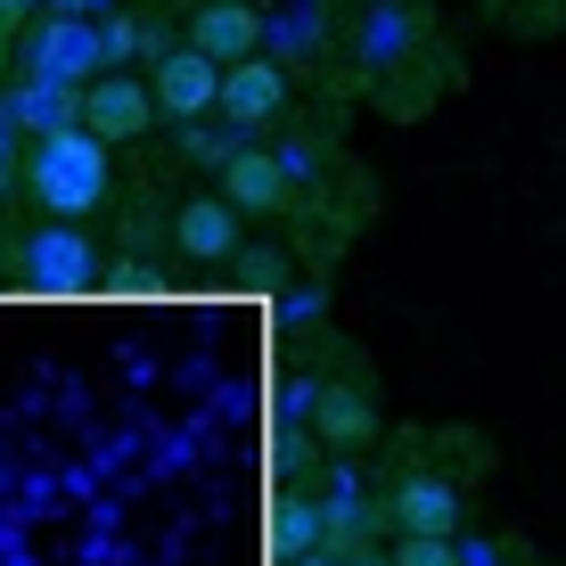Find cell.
I'll return each instance as SVG.
<instances>
[{"mask_svg":"<svg viewBox=\"0 0 566 566\" xmlns=\"http://www.w3.org/2000/svg\"><path fill=\"white\" fill-rule=\"evenodd\" d=\"M25 198L50 213V222H83L115 198L107 181V140L83 124H57V132H33L25 148Z\"/></svg>","mask_w":566,"mask_h":566,"instance_id":"1","label":"cell"},{"mask_svg":"<svg viewBox=\"0 0 566 566\" xmlns=\"http://www.w3.org/2000/svg\"><path fill=\"white\" fill-rule=\"evenodd\" d=\"M17 280L42 296H83V287H99V247L83 239V222H42L17 239Z\"/></svg>","mask_w":566,"mask_h":566,"instance_id":"2","label":"cell"},{"mask_svg":"<svg viewBox=\"0 0 566 566\" xmlns=\"http://www.w3.org/2000/svg\"><path fill=\"white\" fill-rule=\"evenodd\" d=\"M107 74V33L91 25V17H66L57 9L50 25H33V42H25V83H66V91H83V83H99Z\"/></svg>","mask_w":566,"mask_h":566,"instance_id":"3","label":"cell"},{"mask_svg":"<svg viewBox=\"0 0 566 566\" xmlns=\"http://www.w3.org/2000/svg\"><path fill=\"white\" fill-rule=\"evenodd\" d=\"M83 132H99V140H148L156 132V91L140 83V74L107 66L99 83H83Z\"/></svg>","mask_w":566,"mask_h":566,"instance_id":"4","label":"cell"},{"mask_svg":"<svg viewBox=\"0 0 566 566\" xmlns=\"http://www.w3.org/2000/svg\"><path fill=\"white\" fill-rule=\"evenodd\" d=\"M222 198L239 213H287L296 206V172H287L271 148H230L222 156Z\"/></svg>","mask_w":566,"mask_h":566,"instance_id":"5","label":"cell"},{"mask_svg":"<svg viewBox=\"0 0 566 566\" xmlns=\"http://www.w3.org/2000/svg\"><path fill=\"white\" fill-rule=\"evenodd\" d=\"M156 115H172V124H189V115H206L213 99H222V66H213V57H198V50H165L156 57Z\"/></svg>","mask_w":566,"mask_h":566,"instance_id":"6","label":"cell"},{"mask_svg":"<svg viewBox=\"0 0 566 566\" xmlns=\"http://www.w3.org/2000/svg\"><path fill=\"white\" fill-rule=\"evenodd\" d=\"M189 50L213 57V66H239V57H263V17L247 0H206L189 17Z\"/></svg>","mask_w":566,"mask_h":566,"instance_id":"7","label":"cell"},{"mask_svg":"<svg viewBox=\"0 0 566 566\" xmlns=\"http://www.w3.org/2000/svg\"><path fill=\"white\" fill-rule=\"evenodd\" d=\"M239 222L247 213L230 198H189L172 213V247H181V263H230L239 255Z\"/></svg>","mask_w":566,"mask_h":566,"instance_id":"8","label":"cell"},{"mask_svg":"<svg viewBox=\"0 0 566 566\" xmlns=\"http://www.w3.org/2000/svg\"><path fill=\"white\" fill-rule=\"evenodd\" d=\"M386 525H395V534H452L460 493L443 476H427V468H411V476H395V493H386Z\"/></svg>","mask_w":566,"mask_h":566,"instance_id":"9","label":"cell"},{"mask_svg":"<svg viewBox=\"0 0 566 566\" xmlns=\"http://www.w3.org/2000/svg\"><path fill=\"white\" fill-rule=\"evenodd\" d=\"M213 107H222L239 132H255V124H271V115L287 107V74L271 66V57H239V66H222V99Z\"/></svg>","mask_w":566,"mask_h":566,"instance_id":"10","label":"cell"},{"mask_svg":"<svg viewBox=\"0 0 566 566\" xmlns=\"http://www.w3.org/2000/svg\"><path fill=\"white\" fill-rule=\"evenodd\" d=\"M312 427H321L328 443H337V452H361L369 436H378V402L361 395V386H321V395H312Z\"/></svg>","mask_w":566,"mask_h":566,"instance_id":"11","label":"cell"},{"mask_svg":"<svg viewBox=\"0 0 566 566\" xmlns=\"http://www.w3.org/2000/svg\"><path fill=\"white\" fill-rule=\"evenodd\" d=\"M17 115H25L33 132L83 124V91H66V83H25V99H17Z\"/></svg>","mask_w":566,"mask_h":566,"instance_id":"12","label":"cell"},{"mask_svg":"<svg viewBox=\"0 0 566 566\" xmlns=\"http://www.w3.org/2000/svg\"><path fill=\"white\" fill-rule=\"evenodd\" d=\"M321 525H328V510H312V501H304V510H280V534H271V542H280V558H312V551H321Z\"/></svg>","mask_w":566,"mask_h":566,"instance_id":"13","label":"cell"},{"mask_svg":"<svg viewBox=\"0 0 566 566\" xmlns=\"http://www.w3.org/2000/svg\"><path fill=\"white\" fill-rule=\"evenodd\" d=\"M386 566H460V551H452V534H402V551Z\"/></svg>","mask_w":566,"mask_h":566,"instance_id":"14","label":"cell"},{"mask_svg":"<svg viewBox=\"0 0 566 566\" xmlns=\"http://www.w3.org/2000/svg\"><path fill=\"white\" fill-rule=\"evenodd\" d=\"M132 50H140V25H124V17H115V25H107V66H124Z\"/></svg>","mask_w":566,"mask_h":566,"instance_id":"15","label":"cell"},{"mask_svg":"<svg viewBox=\"0 0 566 566\" xmlns=\"http://www.w3.org/2000/svg\"><path fill=\"white\" fill-rule=\"evenodd\" d=\"M33 9H42V0H0V33H9L17 17H33Z\"/></svg>","mask_w":566,"mask_h":566,"instance_id":"16","label":"cell"},{"mask_svg":"<svg viewBox=\"0 0 566 566\" xmlns=\"http://www.w3.org/2000/svg\"><path fill=\"white\" fill-rule=\"evenodd\" d=\"M66 17H99V9H115V0H57Z\"/></svg>","mask_w":566,"mask_h":566,"instance_id":"17","label":"cell"},{"mask_svg":"<svg viewBox=\"0 0 566 566\" xmlns=\"http://www.w3.org/2000/svg\"><path fill=\"white\" fill-rule=\"evenodd\" d=\"M304 566H337V558H321V551H312V558H304Z\"/></svg>","mask_w":566,"mask_h":566,"instance_id":"18","label":"cell"},{"mask_svg":"<svg viewBox=\"0 0 566 566\" xmlns=\"http://www.w3.org/2000/svg\"><path fill=\"white\" fill-rule=\"evenodd\" d=\"M354 566H386V558H354Z\"/></svg>","mask_w":566,"mask_h":566,"instance_id":"19","label":"cell"}]
</instances>
